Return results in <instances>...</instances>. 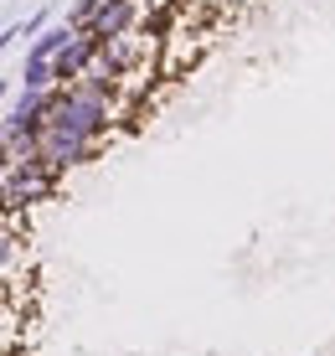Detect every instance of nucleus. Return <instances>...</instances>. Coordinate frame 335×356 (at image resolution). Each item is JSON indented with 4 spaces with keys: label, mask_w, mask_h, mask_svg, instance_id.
Here are the masks:
<instances>
[{
    "label": "nucleus",
    "mask_w": 335,
    "mask_h": 356,
    "mask_svg": "<svg viewBox=\"0 0 335 356\" xmlns=\"http://www.w3.org/2000/svg\"><path fill=\"white\" fill-rule=\"evenodd\" d=\"M16 259H21V243H16V238H10V232H6V227H0V279H6V274H10V268H16Z\"/></svg>",
    "instance_id": "1a4fd4ad"
},
{
    "label": "nucleus",
    "mask_w": 335,
    "mask_h": 356,
    "mask_svg": "<svg viewBox=\"0 0 335 356\" xmlns=\"http://www.w3.org/2000/svg\"><path fill=\"white\" fill-rule=\"evenodd\" d=\"M98 47H104V36H98L93 26H78V31L67 36V47H62L57 57H47V63H52V83H57V88L88 72V63L98 57Z\"/></svg>",
    "instance_id": "7ed1b4c3"
},
{
    "label": "nucleus",
    "mask_w": 335,
    "mask_h": 356,
    "mask_svg": "<svg viewBox=\"0 0 335 356\" xmlns=\"http://www.w3.org/2000/svg\"><path fill=\"white\" fill-rule=\"evenodd\" d=\"M21 88H57V83H52V63L26 57V67H21Z\"/></svg>",
    "instance_id": "0eeeda50"
},
{
    "label": "nucleus",
    "mask_w": 335,
    "mask_h": 356,
    "mask_svg": "<svg viewBox=\"0 0 335 356\" xmlns=\"http://www.w3.org/2000/svg\"><path fill=\"white\" fill-rule=\"evenodd\" d=\"M72 31H78V26H67V21H57V26H42V31L31 36L26 57H42V63H47V57H57L62 47H67V36H72Z\"/></svg>",
    "instance_id": "423d86ee"
},
{
    "label": "nucleus",
    "mask_w": 335,
    "mask_h": 356,
    "mask_svg": "<svg viewBox=\"0 0 335 356\" xmlns=\"http://www.w3.org/2000/svg\"><path fill=\"white\" fill-rule=\"evenodd\" d=\"M6 98H10V83H0V104H6Z\"/></svg>",
    "instance_id": "f8f14e48"
},
{
    "label": "nucleus",
    "mask_w": 335,
    "mask_h": 356,
    "mask_svg": "<svg viewBox=\"0 0 335 356\" xmlns=\"http://www.w3.org/2000/svg\"><path fill=\"white\" fill-rule=\"evenodd\" d=\"M42 26H47V16H31V21H16V26H6V31H0V57H6L10 47L21 42V36H36Z\"/></svg>",
    "instance_id": "6e6552de"
},
{
    "label": "nucleus",
    "mask_w": 335,
    "mask_h": 356,
    "mask_svg": "<svg viewBox=\"0 0 335 356\" xmlns=\"http://www.w3.org/2000/svg\"><path fill=\"white\" fill-rule=\"evenodd\" d=\"M93 10H98V0H72L67 6V26H88Z\"/></svg>",
    "instance_id": "9d476101"
},
{
    "label": "nucleus",
    "mask_w": 335,
    "mask_h": 356,
    "mask_svg": "<svg viewBox=\"0 0 335 356\" xmlns=\"http://www.w3.org/2000/svg\"><path fill=\"white\" fill-rule=\"evenodd\" d=\"M98 150H104V140H93V134L57 129V124H42V129H36V155H42L47 165H57L62 176H67L72 165H88V161H98Z\"/></svg>",
    "instance_id": "f03ea898"
},
{
    "label": "nucleus",
    "mask_w": 335,
    "mask_h": 356,
    "mask_svg": "<svg viewBox=\"0 0 335 356\" xmlns=\"http://www.w3.org/2000/svg\"><path fill=\"white\" fill-rule=\"evenodd\" d=\"M47 104H52V88H16L10 93V108H6V124L36 134L47 124Z\"/></svg>",
    "instance_id": "20e7f679"
},
{
    "label": "nucleus",
    "mask_w": 335,
    "mask_h": 356,
    "mask_svg": "<svg viewBox=\"0 0 335 356\" xmlns=\"http://www.w3.org/2000/svg\"><path fill=\"white\" fill-rule=\"evenodd\" d=\"M0 176H6V202H0V212H26V207L52 202V196H57L62 170H57V165H47L42 155H31V161H10V165H0Z\"/></svg>",
    "instance_id": "f257e3e1"
},
{
    "label": "nucleus",
    "mask_w": 335,
    "mask_h": 356,
    "mask_svg": "<svg viewBox=\"0 0 335 356\" xmlns=\"http://www.w3.org/2000/svg\"><path fill=\"white\" fill-rule=\"evenodd\" d=\"M134 21H140V0H98V10H93L88 26L98 36H119V31H129Z\"/></svg>",
    "instance_id": "39448f33"
},
{
    "label": "nucleus",
    "mask_w": 335,
    "mask_h": 356,
    "mask_svg": "<svg viewBox=\"0 0 335 356\" xmlns=\"http://www.w3.org/2000/svg\"><path fill=\"white\" fill-rule=\"evenodd\" d=\"M0 202H6V176H0Z\"/></svg>",
    "instance_id": "ddd939ff"
},
{
    "label": "nucleus",
    "mask_w": 335,
    "mask_h": 356,
    "mask_svg": "<svg viewBox=\"0 0 335 356\" xmlns=\"http://www.w3.org/2000/svg\"><path fill=\"white\" fill-rule=\"evenodd\" d=\"M10 325V294H6V279H0V330Z\"/></svg>",
    "instance_id": "9b49d317"
}]
</instances>
